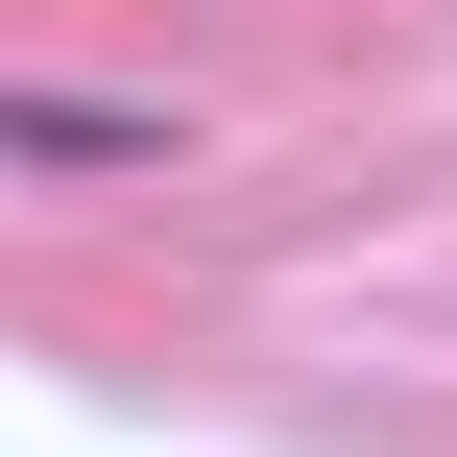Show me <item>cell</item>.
I'll return each instance as SVG.
<instances>
[{"label": "cell", "instance_id": "cell-1", "mask_svg": "<svg viewBox=\"0 0 457 457\" xmlns=\"http://www.w3.org/2000/svg\"><path fill=\"white\" fill-rule=\"evenodd\" d=\"M0 169H24V193H169L193 120H169V96H24V72H0Z\"/></svg>", "mask_w": 457, "mask_h": 457}]
</instances>
